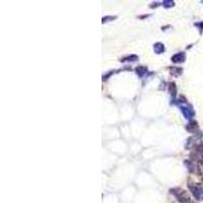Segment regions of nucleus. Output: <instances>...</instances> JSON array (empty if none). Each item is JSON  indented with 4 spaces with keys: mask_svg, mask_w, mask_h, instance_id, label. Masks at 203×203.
Segmentation results:
<instances>
[{
    "mask_svg": "<svg viewBox=\"0 0 203 203\" xmlns=\"http://www.w3.org/2000/svg\"><path fill=\"white\" fill-rule=\"evenodd\" d=\"M153 49H154V51H156V52L157 53V54H160V53H163V52L165 48H163V44L157 43L156 45H154Z\"/></svg>",
    "mask_w": 203,
    "mask_h": 203,
    "instance_id": "nucleus-4",
    "label": "nucleus"
},
{
    "mask_svg": "<svg viewBox=\"0 0 203 203\" xmlns=\"http://www.w3.org/2000/svg\"><path fill=\"white\" fill-rule=\"evenodd\" d=\"M187 129L189 131H195L197 129V123L196 122H192L190 125H188L187 126Z\"/></svg>",
    "mask_w": 203,
    "mask_h": 203,
    "instance_id": "nucleus-5",
    "label": "nucleus"
},
{
    "mask_svg": "<svg viewBox=\"0 0 203 203\" xmlns=\"http://www.w3.org/2000/svg\"><path fill=\"white\" fill-rule=\"evenodd\" d=\"M181 110L183 112V114L185 115V117L187 119H191V117L194 115V112L191 109L188 108L187 106H181Z\"/></svg>",
    "mask_w": 203,
    "mask_h": 203,
    "instance_id": "nucleus-2",
    "label": "nucleus"
},
{
    "mask_svg": "<svg viewBox=\"0 0 203 203\" xmlns=\"http://www.w3.org/2000/svg\"><path fill=\"white\" fill-rule=\"evenodd\" d=\"M193 195L196 197L197 200H203V189L200 187H190Z\"/></svg>",
    "mask_w": 203,
    "mask_h": 203,
    "instance_id": "nucleus-1",
    "label": "nucleus"
},
{
    "mask_svg": "<svg viewBox=\"0 0 203 203\" xmlns=\"http://www.w3.org/2000/svg\"><path fill=\"white\" fill-rule=\"evenodd\" d=\"M185 60V54L183 52L181 53H178V54L174 55L172 57V61L174 62V63H178V62H184Z\"/></svg>",
    "mask_w": 203,
    "mask_h": 203,
    "instance_id": "nucleus-3",
    "label": "nucleus"
}]
</instances>
